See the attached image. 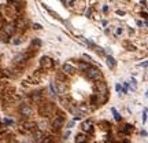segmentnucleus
<instances>
[{"label": "nucleus", "instance_id": "1", "mask_svg": "<svg viewBox=\"0 0 148 143\" xmlns=\"http://www.w3.org/2000/svg\"><path fill=\"white\" fill-rule=\"evenodd\" d=\"M55 113V106L52 103H41L38 106V114L43 117H51Z\"/></svg>", "mask_w": 148, "mask_h": 143}, {"label": "nucleus", "instance_id": "15", "mask_svg": "<svg viewBox=\"0 0 148 143\" xmlns=\"http://www.w3.org/2000/svg\"><path fill=\"white\" fill-rule=\"evenodd\" d=\"M41 99H43V95H41V92H33V94H32V100H33V102L40 103V102H41Z\"/></svg>", "mask_w": 148, "mask_h": 143}, {"label": "nucleus", "instance_id": "29", "mask_svg": "<svg viewBox=\"0 0 148 143\" xmlns=\"http://www.w3.org/2000/svg\"><path fill=\"white\" fill-rule=\"evenodd\" d=\"M4 124H12V121H11V120H7V118H6V120H4Z\"/></svg>", "mask_w": 148, "mask_h": 143}, {"label": "nucleus", "instance_id": "3", "mask_svg": "<svg viewBox=\"0 0 148 143\" xmlns=\"http://www.w3.org/2000/svg\"><path fill=\"white\" fill-rule=\"evenodd\" d=\"M15 29H17V28H15V24H7V25H4L1 28V40H3V41H7V40L14 35Z\"/></svg>", "mask_w": 148, "mask_h": 143}, {"label": "nucleus", "instance_id": "28", "mask_svg": "<svg viewBox=\"0 0 148 143\" xmlns=\"http://www.w3.org/2000/svg\"><path fill=\"white\" fill-rule=\"evenodd\" d=\"M43 26L41 25H38V24H34V29H41Z\"/></svg>", "mask_w": 148, "mask_h": 143}, {"label": "nucleus", "instance_id": "10", "mask_svg": "<svg viewBox=\"0 0 148 143\" xmlns=\"http://www.w3.org/2000/svg\"><path fill=\"white\" fill-rule=\"evenodd\" d=\"M28 58H29V54H19L14 58V63L15 65H24Z\"/></svg>", "mask_w": 148, "mask_h": 143}, {"label": "nucleus", "instance_id": "32", "mask_svg": "<svg viewBox=\"0 0 148 143\" xmlns=\"http://www.w3.org/2000/svg\"><path fill=\"white\" fill-rule=\"evenodd\" d=\"M145 96H147V98H148V91H147V94H145Z\"/></svg>", "mask_w": 148, "mask_h": 143}, {"label": "nucleus", "instance_id": "24", "mask_svg": "<svg viewBox=\"0 0 148 143\" xmlns=\"http://www.w3.org/2000/svg\"><path fill=\"white\" fill-rule=\"evenodd\" d=\"M145 121H147V109L143 113V123H145Z\"/></svg>", "mask_w": 148, "mask_h": 143}, {"label": "nucleus", "instance_id": "8", "mask_svg": "<svg viewBox=\"0 0 148 143\" xmlns=\"http://www.w3.org/2000/svg\"><path fill=\"white\" fill-rule=\"evenodd\" d=\"M55 85H56V94H66L69 91V87H67V84L65 83V81H62V80H58L55 83Z\"/></svg>", "mask_w": 148, "mask_h": 143}, {"label": "nucleus", "instance_id": "18", "mask_svg": "<svg viewBox=\"0 0 148 143\" xmlns=\"http://www.w3.org/2000/svg\"><path fill=\"white\" fill-rule=\"evenodd\" d=\"M132 131H133V127H132V125H123L122 132H125V134H130Z\"/></svg>", "mask_w": 148, "mask_h": 143}, {"label": "nucleus", "instance_id": "11", "mask_svg": "<svg viewBox=\"0 0 148 143\" xmlns=\"http://www.w3.org/2000/svg\"><path fill=\"white\" fill-rule=\"evenodd\" d=\"M82 131L86 132V134H92L93 131V121L88 120V121H84L82 123Z\"/></svg>", "mask_w": 148, "mask_h": 143}, {"label": "nucleus", "instance_id": "30", "mask_svg": "<svg viewBox=\"0 0 148 143\" xmlns=\"http://www.w3.org/2000/svg\"><path fill=\"white\" fill-rule=\"evenodd\" d=\"M103 11H104V13H107V11H108V6H104V7H103Z\"/></svg>", "mask_w": 148, "mask_h": 143}, {"label": "nucleus", "instance_id": "9", "mask_svg": "<svg viewBox=\"0 0 148 143\" xmlns=\"http://www.w3.org/2000/svg\"><path fill=\"white\" fill-rule=\"evenodd\" d=\"M19 113L22 114V116H25V117H29V116H32V109L29 105H21L19 106Z\"/></svg>", "mask_w": 148, "mask_h": 143}, {"label": "nucleus", "instance_id": "14", "mask_svg": "<svg viewBox=\"0 0 148 143\" xmlns=\"http://www.w3.org/2000/svg\"><path fill=\"white\" fill-rule=\"evenodd\" d=\"M33 136H34V140H36V142H43L44 132L43 131H34V135H33Z\"/></svg>", "mask_w": 148, "mask_h": 143}, {"label": "nucleus", "instance_id": "12", "mask_svg": "<svg viewBox=\"0 0 148 143\" xmlns=\"http://www.w3.org/2000/svg\"><path fill=\"white\" fill-rule=\"evenodd\" d=\"M62 69H63V72H65L66 75H74V73H75V68H74L73 65H70V63H65Z\"/></svg>", "mask_w": 148, "mask_h": 143}, {"label": "nucleus", "instance_id": "20", "mask_svg": "<svg viewBox=\"0 0 148 143\" xmlns=\"http://www.w3.org/2000/svg\"><path fill=\"white\" fill-rule=\"evenodd\" d=\"M78 68H80V70H82V72H84V70H86V69L89 68V65H88V63H84V62H80Z\"/></svg>", "mask_w": 148, "mask_h": 143}, {"label": "nucleus", "instance_id": "25", "mask_svg": "<svg viewBox=\"0 0 148 143\" xmlns=\"http://www.w3.org/2000/svg\"><path fill=\"white\" fill-rule=\"evenodd\" d=\"M139 66H140V68H147V66H148V61H147V62H141Z\"/></svg>", "mask_w": 148, "mask_h": 143}, {"label": "nucleus", "instance_id": "17", "mask_svg": "<svg viewBox=\"0 0 148 143\" xmlns=\"http://www.w3.org/2000/svg\"><path fill=\"white\" fill-rule=\"evenodd\" d=\"M75 142L77 143H80V142H86V136L85 135H77V136H75Z\"/></svg>", "mask_w": 148, "mask_h": 143}, {"label": "nucleus", "instance_id": "4", "mask_svg": "<svg viewBox=\"0 0 148 143\" xmlns=\"http://www.w3.org/2000/svg\"><path fill=\"white\" fill-rule=\"evenodd\" d=\"M96 89H98V95L102 98L100 102H104V99H107V94H108V89H107L104 81L96 80Z\"/></svg>", "mask_w": 148, "mask_h": 143}, {"label": "nucleus", "instance_id": "7", "mask_svg": "<svg viewBox=\"0 0 148 143\" xmlns=\"http://www.w3.org/2000/svg\"><path fill=\"white\" fill-rule=\"evenodd\" d=\"M36 123H33V121H25L21 125V131L22 132H33V131H36Z\"/></svg>", "mask_w": 148, "mask_h": 143}, {"label": "nucleus", "instance_id": "22", "mask_svg": "<svg viewBox=\"0 0 148 143\" xmlns=\"http://www.w3.org/2000/svg\"><path fill=\"white\" fill-rule=\"evenodd\" d=\"M21 43H22V39L21 37H17L15 40H12V44H14V45H18V44H21Z\"/></svg>", "mask_w": 148, "mask_h": 143}, {"label": "nucleus", "instance_id": "13", "mask_svg": "<svg viewBox=\"0 0 148 143\" xmlns=\"http://www.w3.org/2000/svg\"><path fill=\"white\" fill-rule=\"evenodd\" d=\"M106 62H107V65H108V68H115V65H117V61L112 58L111 55H106Z\"/></svg>", "mask_w": 148, "mask_h": 143}, {"label": "nucleus", "instance_id": "19", "mask_svg": "<svg viewBox=\"0 0 148 143\" xmlns=\"http://www.w3.org/2000/svg\"><path fill=\"white\" fill-rule=\"evenodd\" d=\"M111 112H112V114H114V117H115V120H117V121H121V114H119L115 109H111Z\"/></svg>", "mask_w": 148, "mask_h": 143}, {"label": "nucleus", "instance_id": "23", "mask_svg": "<svg viewBox=\"0 0 148 143\" xmlns=\"http://www.w3.org/2000/svg\"><path fill=\"white\" fill-rule=\"evenodd\" d=\"M58 80H62V81H65V80H66V76L63 75V73H59V75H58Z\"/></svg>", "mask_w": 148, "mask_h": 143}, {"label": "nucleus", "instance_id": "6", "mask_svg": "<svg viewBox=\"0 0 148 143\" xmlns=\"http://www.w3.org/2000/svg\"><path fill=\"white\" fill-rule=\"evenodd\" d=\"M52 66H54V61L49 56H43L40 59V68L43 69V70H49Z\"/></svg>", "mask_w": 148, "mask_h": 143}, {"label": "nucleus", "instance_id": "27", "mask_svg": "<svg viewBox=\"0 0 148 143\" xmlns=\"http://www.w3.org/2000/svg\"><path fill=\"white\" fill-rule=\"evenodd\" d=\"M115 88H117V91H118V92H121V91H122V87H121L119 84H117V87H115Z\"/></svg>", "mask_w": 148, "mask_h": 143}, {"label": "nucleus", "instance_id": "26", "mask_svg": "<svg viewBox=\"0 0 148 143\" xmlns=\"http://www.w3.org/2000/svg\"><path fill=\"white\" fill-rule=\"evenodd\" d=\"M121 33H122V29H121V28H118L117 30H115V35H121Z\"/></svg>", "mask_w": 148, "mask_h": 143}, {"label": "nucleus", "instance_id": "2", "mask_svg": "<svg viewBox=\"0 0 148 143\" xmlns=\"http://www.w3.org/2000/svg\"><path fill=\"white\" fill-rule=\"evenodd\" d=\"M84 73H85V76L89 80H92V81L102 80V77H103L102 72H100L98 68H93V66H89L86 70H84Z\"/></svg>", "mask_w": 148, "mask_h": 143}, {"label": "nucleus", "instance_id": "31", "mask_svg": "<svg viewBox=\"0 0 148 143\" xmlns=\"http://www.w3.org/2000/svg\"><path fill=\"white\" fill-rule=\"evenodd\" d=\"M130 83L133 84V88H135L136 87V80H135V79H132V81H130Z\"/></svg>", "mask_w": 148, "mask_h": 143}, {"label": "nucleus", "instance_id": "5", "mask_svg": "<svg viewBox=\"0 0 148 143\" xmlns=\"http://www.w3.org/2000/svg\"><path fill=\"white\" fill-rule=\"evenodd\" d=\"M63 123H65V118L63 116H56V117L52 118V123H51V127L54 131H59L63 127Z\"/></svg>", "mask_w": 148, "mask_h": 143}, {"label": "nucleus", "instance_id": "21", "mask_svg": "<svg viewBox=\"0 0 148 143\" xmlns=\"http://www.w3.org/2000/svg\"><path fill=\"white\" fill-rule=\"evenodd\" d=\"M49 91H51V95L52 96H56V89L54 87V84H49Z\"/></svg>", "mask_w": 148, "mask_h": 143}, {"label": "nucleus", "instance_id": "16", "mask_svg": "<svg viewBox=\"0 0 148 143\" xmlns=\"http://www.w3.org/2000/svg\"><path fill=\"white\" fill-rule=\"evenodd\" d=\"M25 26H26V22H25L24 19H17V22H15V28L17 29H21V30H24L25 29Z\"/></svg>", "mask_w": 148, "mask_h": 143}]
</instances>
